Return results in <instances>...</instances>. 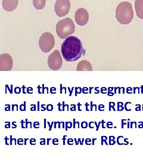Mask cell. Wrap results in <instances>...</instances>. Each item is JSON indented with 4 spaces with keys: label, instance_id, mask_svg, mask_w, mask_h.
<instances>
[{
    "label": "cell",
    "instance_id": "cell-37",
    "mask_svg": "<svg viewBox=\"0 0 143 161\" xmlns=\"http://www.w3.org/2000/svg\"><path fill=\"white\" fill-rule=\"evenodd\" d=\"M91 139H89V138H87V139L86 140V144H88V142H91Z\"/></svg>",
    "mask_w": 143,
    "mask_h": 161
},
{
    "label": "cell",
    "instance_id": "cell-11",
    "mask_svg": "<svg viewBox=\"0 0 143 161\" xmlns=\"http://www.w3.org/2000/svg\"><path fill=\"white\" fill-rule=\"evenodd\" d=\"M135 8L137 16L143 19V0H135Z\"/></svg>",
    "mask_w": 143,
    "mask_h": 161
},
{
    "label": "cell",
    "instance_id": "cell-29",
    "mask_svg": "<svg viewBox=\"0 0 143 161\" xmlns=\"http://www.w3.org/2000/svg\"><path fill=\"white\" fill-rule=\"evenodd\" d=\"M104 106L103 105H99V109L100 111H104Z\"/></svg>",
    "mask_w": 143,
    "mask_h": 161
},
{
    "label": "cell",
    "instance_id": "cell-49",
    "mask_svg": "<svg viewBox=\"0 0 143 161\" xmlns=\"http://www.w3.org/2000/svg\"><path fill=\"white\" fill-rule=\"evenodd\" d=\"M141 89H142V92H142V93H143V85L141 86Z\"/></svg>",
    "mask_w": 143,
    "mask_h": 161
},
{
    "label": "cell",
    "instance_id": "cell-9",
    "mask_svg": "<svg viewBox=\"0 0 143 161\" xmlns=\"http://www.w3.org/2000/svg\"><path fill=\"white\" fill-rule=\"evenodd\" d=\"M18 2L19 0H2V5L4 10L11 12L17 8Z\"/></svg>",
    "mask_w": 143,
    "mask_h": 161
},
{
    "label": "cell",
    "instance_id": "cell-45",
    "mask_svg": "<svg viewBox=\"0 0 143 161\" xmlns=\"http://www.w3.org/2000/svg\"><path fill=\"white\" fill-rule=\"evenodd\" d=\"M44 105H42V111H45V109L44 108Z\"/></svg>",
    "mask_w": 143,
    "mask_h": 161
},
{
    "label": "cell",
    "instance_id": "cell-43",
    "mask_svg": "<svg viewBox=\"0 0 143 161\" xmlns=\"http://www.w3.org/2000/svg\"><path fill=\"white\" fill-rule=\"evenodd\" d=\"M22 88H23V93H24V94H26V92H24V88H25V87H24V85H23V87H22Z\"/></svg>",
    "mask_w": 143,
    "mask_h": 161
},
{
    "label": "cell",
    "instance_id": "cell-31",
    "mask_svg": "<svg viewBox=\"0 0 143 161\" xmlns=\"http://www.w3.org/2000/svg\"><path fill=\"white\" fill-rule=\"evenodd\" d=\"M93 124H94V122H89V128H94V126L93 125Z\"/></svg>",
    "mask_w": 143,
    "mask_h": 161
},
{
    "label": "cell",
    "instance_id": "cell-12",
    "mask_svg": "<svg viewBox=\"0 0 143 161\" xmlns=\"http://www.w3.org/2000/svg\"><path fill=\"white\" fill-rule=\"evenodd\" d=\"M46 0H33L34 7L37 10H42L45 6Z\"/></svg>",
    "mask_w": 143,
    "mask_h": 161
},
{
    "label": "cell",
    "instance_id": "cell-15",
    "mask_svg": "<svg viewBox=\"0 0 143 161\" xmlns=\"http://www.w3.org/2000/svg\"><path fill=\"white\" fill-rule=\"evenodd\" d=\"M115 103L114 102H110L109 103V111H110L112 109H113V110L115 111L116 110L115 108Z\"/></svg>",
    "mask_w": 143,
    "mask_h": 161
},
{
    "label": "cell",
    "instance_id": "cell-30",
    "mask_svg": "<svg viewBox=\"0 0 143 161\" xmlns=\"http://www.w3.org/2000/svg\"><path fill=\"white\" fill-rule=\"evenodd\" d=\"M72 106L73 107L71 108L70 111H76V106H75V105H72Z\"/></svg>",
    "mask_w": 143,
    "mask_h": 161
},
{
    "label": "cell",
    "instance_id": "cell-23",
    "mask_svg": "<svg viewBox=\"0 0 143 161\" xmlns=\"http://www.w3.org/2000/svg\"><path fill=\"white\" fill-rule=\"evenodd\" d=\"M33 89L32 87H29L27 89V92L29 94H32L33 93Z\"/></svg>",
    "mask_w": 143,
    "mask_h": 161
},
{
    "label": "cell",
    "instance_id": "cell-14",
    "mask_svg": "<svg viewBox=\"0 0 143 161\" xmlns=\"http://www.w3.org/2000/svg\"><path fill=\"white\" fill-rule=\"evenodd\" d=\"M115 137L114 136H110L109 137V144L110 145H114L116 143V142L115 141Z\"/></svg>",
    "mask_w": 143,
    "mask_h": 161
},
{
    "label": "cell",
    "instance_id": "cell-6",
    "mask_svg": "<svg viewBox=\"0 0 143 161\" xmlns=\"http://www.w3.org/2000/svg\"><path fill=\"white\" fill-rule=\"evenodd\" d=\"M70 8V2L69 0H57L54 5V11L56 15L62 18L66 16Z\"/></svg>",
    "mask_w": 143,
    "mask_h": 161
},
{
    "label": "cell",
    "instance_id": "cell-44",
    "mask_svg": "<svg viewBox=\"0 0 143 161\" xmlns=\"http://www.w3.org/2000/svg\"><path fill=\"white\" fill-rule=\"evenodd\" d=\"M88 103H86V104H85V106L86 107V110L87 111H89V110L88 109V108H88Z\"/></svg>",
    "mask_w": 143,
    "mask_h": 161
},
{
    "label": "cell",
    "instance_id": "cell-13",
    "mask_svg": "<svg viewBox=\"0 0 143 161\" xmlns=\"http://www.w3.org/2000/svg\"><path fill=\"white\" fill-rule=\"evenodd\" d=\"M123 103L122 102H118V111H122L124 110L125 107H123Z\"/></svg>",
    "mask_w": 143,
    "mask_h": 161
},
{
    "label": "cell",
    "instance_id": "cell-20",
    "mask_svg": "<svg viewBox=\"0 0 143 161\" xmlns=\"http://www.w3.org/2000/svg\"><path fill=\"white\" fill-rule=\"evenodd\" d=\"M21 92V89L19 87H17L15 89V92L16 94H20Z\"/></svg>",
    "mask_w": 143,
    "mask_h": 161
},
{
    "label": "cell",
    "instance_id": "cell-4",
    "mask_svg": "<svg viewBox=\"0 0 143 161\" xmlns=\"http://www.w3.org/2000/svg\"><path fill=\"white\" fill-rule=\"evenodd\" d=\"M55 46V39L53 34L45 32L41 35L39 40V46L43 53H49Z\"/></svg>",
    "mask_w": 143,
    "mask_h": 161
},
{
    "label": "cell",
    "instance_id": "cell-7",
    "mask_svg": "<svg viewBox=\"0 0 143 161\" xmlns=\"http://www.w3.org/2000/svg\"><path fill=\"white\" fill-rule=\"evenodd\" d=\"M13 62L11 56L6 53L0 55V70L11 71L13 68Z\"/></svg>",
    "mask_w": 143,
    "mask_h": 161
},
{
    "label": "cell",
    "instance_id": "cell-22",
    "mask_svg": "<svg viewBox=\"0 0 143 161\" xmlns=\"http://www.w3.org/2000/svg\"><path fill=\"white\" fill-rule=\"evenodd\" d=\"M107 127L108 128H113V124L111 122H108L107 123Z\"/></svg>",
    "mask_w": 143,
    "mask_h": 161
},
{
    "label": "cell",
    "instance_id": "cell-38",
    "mask_svg": "<svg viewBox=\"0 0 143 161\" xmlns=\"http://www.w3.org/2000/svg\"><path fill=\"white\" fill-rule=\"evenodd\" d=\"M95 89H96V92H95L96 94H98V93H99V92H100V91H99V90H98V89H99V87H97V88H96Z\"/></svg>",
    "mask_w": 143,
    "mask_h": 161
},
{
    "label": "cell",
    "instance_id": "cell-46",
    "mask_svg": "<svg viewBox=\"0 0 143 161\" xmlns=\"http://www.w3.org/2000/svg\"><path fill=\"white\" fill-rule=\"evenodd\" d=\"M118 89H119V94H121V88H119V87H118Z\"/></svg>",
    "mask_w": 143,
    "mask_h": 161
},
{
    "label": "cell",
    "instance_id": "cell-28",
    "mask_svg": "<svg viewBox=\"0 0 143 161\" xmlns=\"http://www.w3.org/2000/svg\"><path fill=\"white\" fill-rule=\"evenodd\" d=\"M107 89L106 88H105V87H102V89H101V92L102 93V94H106V93H107Z\"/></svg>",
    "mask_w": 143,
    "mask_h": 161
},
{
    "label": "cell",
    "instance_id": "cell-41",
    "mask_svg": "<svg viewBox=\"0 0 143 161\" xmlns=\"http://www.w3.org/2000/svg\"><path fill=\"white\" fill-rule=\"evenodd\" d=\"M102 128H105V127H104V120H102Z\"/></svg>",
    "mask_w": 143,
    "mask_h": 161
},
{
    "label": "cell",
    "instance_id": "cell-47",
    "mask_svg": "<svg viewBox=\"0 0 143 161\" xmlns=\"http://www.w3.org/2000/svg\"><path fill=\"white\" fill-rule=\"evenodd\" d=\"M128 128H129V122L128 123Z\"/></svg>",
    "mask_w": 143,
    "mask_h": 161
},
{
    "label": "cell",
    "instance_id": "cell-5",
    "mask_svg": "<svg viewBox=\"0 0 143 161\" xmlns=\"http://www.w3.org/2000/svg\"><path fill=\"white\" fill-rule=\"evenodd\" d=\"M48 67L53 70H58L61 68L63 65V60L60 51L54 50L48 58Z\"/></svg>",
    "mask_w": 143,
    "mask_h": 161
},
{
    "label": "cell",
    "instance_id": "cell-48",
    "mask_svg": "<svg viewBox=\"0 0 143 161\" xmlns=\"http://www.w3.org/2000/svg\"><path fill=\"white\" fill-rule=\"evenodd\" d=\"M90 89V92H89V93H90V94H91V90H92V89H93V88H90V89Z\"/></svg>",
    "mask_w": 143,
    "mask_h": 161
},
{
    "label": "cell",
    "instance_id": "cell-26",
    "mask_svg": "<svg viewBox=\"0 0 143 161\" xmlns=\"http://www.w3.org/2000/svg\"><path fill=\"white\" fill-rule=\"evenodd\" d=\"M82 92L83 93V94H87V93H88V88H86V87H83V89H82Z\"/></svg>",
    "mask_w": 143,
    "mask_h": 161
},
{
    "label": "cell",
    "instance_id": "cell-1",
    "mask_svg": "<svg viewBox=\"0 0 143 161\" xmlns=\"http://www.w3.org/2000/svg\"><path fill=\"white\" fill-rule=\"evenodd\" d=\"M61 52L63 57L67 62L76 61L85 54L81 41L75 36H70L64 41Z\"/></svg>",
    "mask_w": 143,
    "mask_h": 161
},
{
    "label": "cell",
    "instance_id": "cell-3",
    "mask_svg": "<svg viewBox=\"0 0 143 161\" xmlns=\"http://www.w3.org/2000/svg\"><path fill=\"white\" fill-rule=\"evenodd\" d=\"M56 29L57 36L60 39H65L74 33L75 26L71 19L67 18L57 22Z\"/></svg>",
    "mask_w": 143,
    "mask_h": 161
},
{
    "label": "cell",
    "instance_id": "cell-40",
    "mask_svg": "<svg viewBox=\"0 0 143 161\" xmlns=\"http://www.w3.org/2000/svg\"><path fill=\"white\" fill-rule=\"evenodd\" d=\"M139 128H143V122H142V124H140L138 125Z\"/></svg>",
    "mask_w": 143,
    "mask_h": 161
},
{
    "label": "cell",
    "instance_id": "cell-2",
    "mask_svg": "<svg viewBox=\"0 0 143 161\" xmlns=\"http://www.w3.org/2000/svg\"><path fill=\"white\" fill-rule=\"evenodd\" d=\"M116 18L118 22L122 24L131 23L134 18V11L131 4L126 1L119 3L116 10Z\"/></svg>",
    "mask_w": 143,
    "mask_h": 161
},
{
    "label": "cell",
    "instance_id": "cell-21",
    "mask_svg": "<svg viewBox=\"0 0 143 161\" xmlns=\"http://www.w3.org/2000/svg\"><path fill=\"white\" fill-rule=\"evenodd\" d=\"M47 111H53V105H47Z\"/></svg>",
    "mask_w": 143,
    "mask_h": 161
},
{
    "label": "cell",
    "instance_id": "cell-10",
    "mask_svg": "<svg viewBox=\"0 0 143 161\" xmlns=\"http://www.w3.org/2000/svg\"><path fill=\"white\" fill-rule=\"evenodd\" d=\"M77 71H92V65L87 60H83L81 61L77 65Z\"/></svg>",
    "mask_w": 143,
    "mask_h": 161
},
{
    "label": "cell",
    "instance_id": "cell-39",
    "mask_svg": "<svg viewBox=\"0 0 143 161\" xmlns=\"http://www.w3.org/2000/svg\"><path fill=\"white\" fill-rule=\"evenodd\" d=\"M10 106H8V107H7V108H5V110L6 111H10Z\"/></svg>",
    "mask_w": 143,
    "mask_h": 161
},
{
    "label": "cell",
    "instance_id": "cell-17",
    "mask_svg": "<svg viewBox=\"0 0 143 161\" xmlns=\"http://www.w3.org/2000/svg\"><path fill=\"white\" fill-rule=\"evenodd\" d=\"M66 130H67V128H72V123L70 122H66Z\"/></svg>",
    "mask_w": 143,
    "mask_h": 161
},
{
    "label": "cell",
    "instance_id": "cell-50",
    "mask_svg": "<svg viewBox=\"0 0 143 161\" xmlns=\"http://www.w3.org/2000/svg\"></svg>",
    "mask_w": 143,
    "mask_h": 161
},
{
    "label": "cell",
    "instance_id": "cell-18",
    "mask_svg": "<svg viewBox=\"0 0 143 161\" xmlns=\"http://www.w3.org/2000/svg\"><path fill=\"white\" fill-rule=\"evenodd\" d=\"M107 137L106 136H102V144H104V142H105V144H108V143H107V141H106V140H107Z\"/></svg>",
    "mask_w": 143,
    "mask_h": 161
},
{
    "label": "cell",
    "instance_id": "cell-19",
    "mask_svg": "<svg viewBox=\"0 0 143 161\" xmlns=\"http://www.w3.org/2000/svg\"><path fill=\"white\" fill-rule=\"evenodd\" d=\"M88 127V123L86 122H82L81 123V127L82 128H86Z\"/></svg>",
    "mask_w": 143,
    "mask_h": 161
},
{
    "label": "cell",
    "instance_id": "cell-27",
    "mask_svg": "<svg viewBox=\"0 0 143 161\" xmlns=\"http://www.w3.org/2000/svg\"><path fill=\"white\" fill-rule=\"evenodd\" d=\"M50 92L51 94H55L56 93V89L55 87H52L50 89Z\"/></svg>",
    "mask_w": 143,
    "mask_h": 161
},
{
    "label": "cell",
    "instance_id": "cell-24",
    "mask_svg": "<svg viewBox=\"0 0 143 161\" xmlns=\"http://www.w3.org/2000/svg\"><path fill=\"white\" fill-rule=\"evenodd\" d=\"M39 125H40V123L38 122H35L34 123V127L35 128H38Z\"/></svg>",
    "mask_w": 143,
    "mask_h": 161
},
{
    "label": "cell",
    "instance_id": "cell-36",
    "mask_svg": "<svg viewBox=\"0 0 143 161\" xmlns=\"http://www.w3.org/2000/svg\"><path fill=\"white\" fill-rule=\"evenodd\" d=\"M10 122H9L8 124L5 125V128H10Z\"/></svg>",
    "mask_w": 143,
    "mask_h": 161
},
{
    "label": "cell",
    "instance_id": "cell-32",
    "mask_svg": "<svg viewBox=\"0 0 143 161\" xmlns=\"http://www.w3.org/2000/svg\"><path fill=\"white\" fill-rule=\"evenodd\" d=\"M137 108H136L135 110L137 111H140V105H137Z\"/></svg>",
    "mask_w": 143,
    "mask_h": 161
},
{
    "label": "cell",
    "instance_id": "cell-25",
    "mask_svg": "<svg viewBox=\"0 0 143 161\" xmlns=\"http://www.w3.org/2000/svg\"><path fill=\"white\" fill-rule=\"evenodd\" d=\"M126 92L128 94L132 93V89L131 87H128L127 89H126Z\"/></svg>",
    "mask_w": 143,
    "mask_h": 161
},
{
    "label": "cell",
    "instance_id": "cell-42",
    "mask_svg": "<svg viewBox=\"0 0 143 161\" xmlns=\"http://www.w3.org/2000/svg\"><path fill=\"white\" fill-rule=\"evenodd\" d=\"M80 106H81V104L79 103H78V106H79V107H78V110H79L80 111H81V109H80Z\"/></svg>",
    "mask_w": 143,
    "mask_h": 161
},
{
    "label": "cell",
    "instance_id": "cell-33",
    "mask_svg": "<svg viewBox=\"0 0 143 161\" xmlns=\"http://www.w3.org/2000/svg\"><path fill=\"white\" fill-rule=\"evenodd\" d=\"M107 95L109 96H113L114 95V93L113 92H109L108 91V93H107Z\"/></svg>",
    "mask_w": 143,
    "mask_h": 161
},
{
    "label": "cell",
    "instance_id": "cell-16",
    "mask_svg": "<svg viewBox=\"0 0 143 161\" xmlns=\"http://www.w3.org/2000/svg\"><path fill=\"white\" fill-rule=\"evenodd\" d=\"M82 92V90H81V88L80 87H76L75 88V95L76 96L78 94H80Z\"/></svg>",
    "mask_w": 143,
    "mask_h": 161
},
{
    "label": "cell",
    "instance_id": "cell-34",
    "mask_svg": "<svg viewBox=\"0 0 143 161\" xmlns=\"http://www.w3.org/2000/svg\"><path fill=\"white\" fill-rule=\"evenodd\" d=\"M23 139L19 138V139L18 140V144H21V143H23Z\"/></svg>",
    "mask_w": 143,
    "mask_h": 161
},
{
    "label": "cell",
    "instance_id": "cell-35",
    "mask_svg": "<svg viewBox=\"0 0 143 161\" xmlns=\"http://www.w3.org/2000/svg\"><path fill=\"white\" fill-rule=\"evenodd\" d=\"M113 89H114V87H109V88H108V90H109V92H112L113 90Z\"/></svg>",
    "mask_w": 143,
    "mask_h": 161
},
{
    "label": "cell",
    "instance_id": "cell-8",
    "mask_svg": "<svg viewBox=\"0 0 143 161\" xmlns=\"http://www.w3.org/2000/svg\"><path fill=\"white\" fill-rule=\"evenodd\" d=\"M75 19L76 24L79 26H83L88 22L89 14L86 10L83 8H80L75 13Z\"/></svg>",
    "mask_w": 143,
    "mask_h": 161
}]
</instances>
